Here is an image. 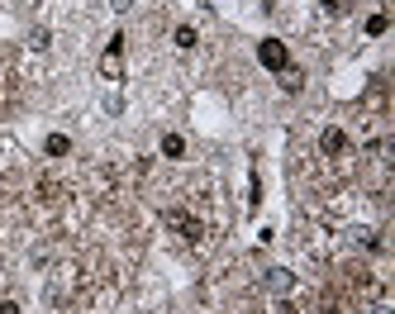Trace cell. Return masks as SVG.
Returning a JSON list of instances; mask_svg holds the SVG:
<instances>
[{
    "label": "cell",
    "instance_id": "6da1fadb",
    "mask_svg": "<svg viewBox=\"0 0 395 314\" xmlns=\"http://www.w3.org/2000/svg\"><path fill=\"white\" fill-rule=\"evenodd\" d=\"M257 62L272 67V72H286V67H291V53H286L281 38H262V43H257Z\"/></svg>",
    "mask_w": 395,
    "mask_h": 314
},
{
    "label": "cell",
    "instance_id": "7a4b0ae2",
    "mask_svg": "<svg viewBox=\"0 0 395 314\" xmlns=\"http://www.w3.org/2000/svg\"><path fill=\"white\" fill-rule=\"evenodd\" d=\"M100 77H105V81H119V77H124V34L110 38V48H105V57H100Z\"/></svg>",
    "mask_w": 395,
    "mask_h": 314
},
{
    "label": "cell",
    "instance_id": "3957f363",
    "mask_svg": "<svg viewBox=\"0 0 395 314\" xmlns=\"http://www.w3.org/2000/svg\"><path fill=\"white\" fill-rule=\"evenodd\" d=\"M162 219H167V228H177L186 243H200V238H205V224H200V219H191L186 209H167Z\"/></svg>",
    "mask_w": 395,
    "mask_h": 314
},
{
    "label": "cell",
    "instance_id": "277c9868",
    "mask_svg": "<svg viewBox=\"0 0 395 314\" xmlns=\"http://www.w3.org/2000/svg\"><path fill=\"white\" fill-rule=\"evenodd\" d=\"M319 153H324V157H338V153H348V133H343L338 124H329V129L319 133Z\"/></svg>",
    "mask_w": 395,
    "mask_h": 314
},
{
    "label": "cell",
    "instance_id": "5b68a950",
    "mask_svg": "<svg viewBox=\"0 0 395 314\" xmlns=\"http://www.w3.org/2000/svg\"><path fill=\"white\" fill-rule=\"evenodd\" d=\"M291 286H296V276H291L286 267H272V272H267V291H272V296H286Z\"/></svg>",
    "mask_w": 395,
    "mask_h": 314
},
{
    "label": "cell",
    "instance_id": "8992f818",
    "mask_svg": "<svg viewBox=\"0 0 395 314\" xmlns=\"http://www.w3.org/2000/svg\"><path fill=\"white\" fill-rule=\"evenodd\" d=\"M43 148H48V157H67V153H72V138H67V133H48Z\"/></svg>",
    "mask_w": 395,
    "mask_h": 314
},
{
    "label": "cell",
    "instance_id": "52a82bcc",
    "mask_svg": "<svg viewBox=\"0 0 395 314\" xmlns=\"http://www.w3.org/2000/svg\"><path fill=\"white\" fill-rule=\"evenodd\" d=\"M181 153H186V138L181 133H167L162 138V157H181Z\"/></svg>",
    "mask_w": 395,
    "mask_h": 314
},
{
    "label": "cell",
    "instance_id": "ba28073f",
    "mask_svg": "<svg viewBox=\"0 0 395 314\" xmlns=\"http://www.w3.org/2000/svg\"><path fill=\"white\" fill-rule=\"evenodd\" d=\"M177 48H181V53H191V48H196V29H191V24H181V29H177Z\"/></svg>",
    "mask_w": 395,
    "mask_h": 314
},
{
    "label": "cell",
    "instance_id": "9c48e42d",
    "mask_svg": "<svg viewBox=\"0 0 395 314\" xmlns=\"http://www.w3.org/2000/svg\"><path fill=\"white\" fill-rule=\"evenodd\" d=\"M367 34L381 38V34H386V14H372V19H367Z\"/></svg>",
    "mask_w": 395,
    "mask_h": 314
},
{
    "label": "cell",
    "instance_id": "30bf717a",
    "mask_svg": "<svg viewBox=\"0 0 395 314\" xmlns=\"http://www.w3.org/2000/svg\"><path fill=\"white\" fill-rule=\"evenodd\" d=\"M324 10H329V14H348V10H353V0H324Z\"/></svg>",
    "mask_w": 395,
    "mask_h": 314
},
{
    "label": "cell",
    "instance_id": "8fae6325",
    "mask_svg": "<svg viewBox=\"0 0 395 314\" xmlns=\"http://www.w3.org/2000/svg\"><path fill=\"white\" fill-rule=\"evenodd\" d=\"M319 314H343V305H338V300H324V305H319Z\"/></svg>",
    "mask_w": 395,
    "mask_h": 314
},
{
    "label": "cell",
    "instance_id": "7c38bea8",
    "mask_svg": "<svg viewBox=\"0 0 395 314\" xmlns=\"http://www.w3.org/2000/svg\"><path fill=\"white\" fill-rule=\"evenodd\" d=\"M0 314H19V305L14 300H0Z\"/></svg>",
    "mask_w": 395,
    "mask_h": 314
}]
</instances>
